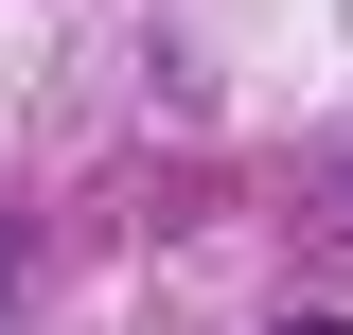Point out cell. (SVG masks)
I'll return each mask as SVG.
<instances>
[{
  "label": "cell",
  "instance_id": "obj_1",
  "mask_svg": "<svg viewBox=\"0 0 353 335\" xmlns=\"http://www.w3.org/2000/svg\"><path fill=\"white\" fill-rule=\"evenodd\" d=\"M283 335H353V318H283Z\"/></svg>",
  "mask_w": 353,
  "mask_h": 335
}]
</instances>
